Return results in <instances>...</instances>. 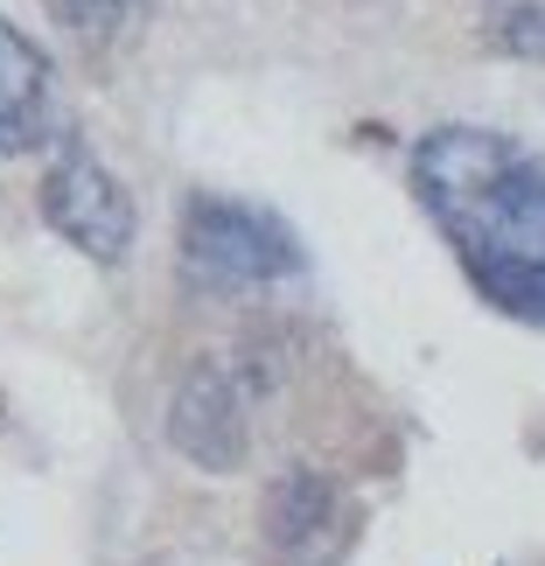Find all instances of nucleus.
<instances>
[{"mask_svg": "<svg viewBox=\"0 0 545 566\" xmlns=\"http://www.w3.org/2000/svg\"><path fill=\"white\" fill-rule=\"evenodd\" d=\"M483 35L517 63H545V0H483Z\"/></svg>", "mask_w": 545, "mask_h": 566, "instance_id": "7", "label": "nucleus"}, {"mask_svg": "<svg viewBox=\"0 0 545 566\" xmlns=\"http://www.w3.org/2000/svg\"><path fill=\"white\" fill-rule=\"evenodd\" d=\"M252 399H259V378L245 371V357L189 364V378L168 399V448L210 475H231L252 448Z\"/></svg>", "mask_w": 545, "mask_h": 566, "instance_id": "5", "label": "nucleus"}, {"mask_svg": "<svg viewBox=\"0 0 545 566\" xmlns=\"http://www.w3.org/2000/svg\"><path fill=\"white\" fill-rule=\"evenodd\" d=\"M42 8H50V14H56L71 35H92V42H105V35H119L126 21H134V8H140V0H42Z\"/></svg>", "mask_w": 545, "mask_h": 566, "instance_id": "8", "label": "nucleus"}, {"mask_svg": "<svg viewBox=\"0 0 545 566\" xmlns=\"http://www.w3.org/2000/svg\"><path fill=\"white\" fill-rule=\"evenodd\" d=\"M176 252L182 273L210 294H252V287H280L308 266L301 252V231L266 203H245V196H217L196 189L182 217H176Z\"/></svg>", "mask_w": 545, "mask_h": 566, "instance_id": "2", "label": "nucleus"}, {"mask_svg": "<svg viewBox=\"0 0 545 566\" xmlns=\"http://www.w3.org/2000/svg\"><path fill=\"white\" fill-rule=\"evenodd\" d=\"M35 210L63 245H77L84 259H98V266H119L140 238V210H134V196H126V182L77 140H63L56 161L42 168Z\"/></svg>", "mask_w": 545, "mask_h": 566, "instance_id": "3", "label": "nucleus"}, {"mask_svg": "<svg viewBox=\"0 0 545 566\" xmlns=\"http://www.w3.org/2000/svg\"><path fill=\"white\" fill-rule=\"evenodd\" d=\"M364 511L329 469H287L259 496V553L266 566H343L357 553Z\"/></svg>", "mask_w": 545, "mask_h": 566, "instance_id": "4", "label": "nucleus"}, {"mask_svg": "<svg viewBox=\"0 0 545 566\" xmlns=\"http://www.w3.org/2000/svg\"><path fill=\"white\" fill-rule=\"evenodd\" d=\"M412 196L496 315L545 329V155L496 126H433L412 140Z\"/></svg>", "mask_w": 545, "mask_h": 566, "instance_id": "1", "label": "nucleus"}, {"mask_svg": "<svg viewBox=\"0 0 545 566\" xmlns=\"http://www.w3.org/2000/svg\"><path fill=\"white\" fill-rule=\"evenodd\" d=\"M56 140V63L35 35L0 21V155H35Z\"/></svg>", "mask_w": 545, "mask_h": 566, "instance_id": "6", "label": "nucleus"}]
</instances>
